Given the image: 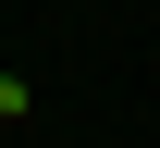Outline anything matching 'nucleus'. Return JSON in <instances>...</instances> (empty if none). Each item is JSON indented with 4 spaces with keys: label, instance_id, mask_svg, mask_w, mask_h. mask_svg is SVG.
I'll return each instance as SVG.
<instances>
[{
    "label": "nucleus",
    "instance_id": "nucleus-1",
    "mask_svg": "<svg viewBox=\"0 0 160 148\" xmlns=\"http://www.w3.org/2000/svg\"><path fill=\"white\" fill-rule=\"evenodd\" d=\"M0 124H25V74H0Z\"/></svg>",
    "mask_w": 160,
    "mask_h": 148
}]
</instances>
